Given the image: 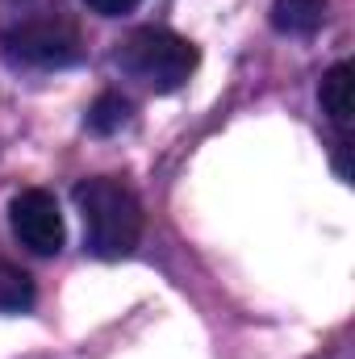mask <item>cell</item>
I'll return each mask as SVG.
<instances>
[{
	"label": "cell",
	"mask_w": 355,
	"mask_h": 359,
	"mask_svg": "<svg viewBox=\"0 0 355 359\" xmlns=\"http://www.w3.org/2000/svg\"><path fill=\"white\" fill-rule=\"evenodd\" d=\"M272 25L288 38H309L326 25V0H276Z\"/></svg>",
	"instance_id": "cell-5"
},
{
	"label": "cell",
	"mask_w": 355,
	"mask_h": 359,
	"mask_svg": "<svg viewBox=\"0 0 355 359\" xmlns=\"http://www.w3.org/2000/svg\"><path fill=\"white\" fill-rule=\"evenodd\" d=\"M76 205L84 217V243L96 259H121L142 238V205L113 176H92L76 184Z\"/></svg>",
	"instance_id": "cell-1"
},
{
	"label": "cell",
	"mask_w": 355,
	"mask_h": 359,
	"mask_svg": "<svg viewBox=\"0 0 355 359\" xmlns=\"http://www.w3.org/2000/svg\"><path fill=\"white\" fill-rule=\"evenodd\" d=\"M130 113H134L130 96H121V92H100L88 109V130L92 134H117V130L130 121Z\"/></svg>",
	"instance_id": "cell-7"
},
{
	"label": "cell",
	"mask_w": 355,
	"mask_h": 359,
	"mask_svg": "<svg viewBox=\"0 0 355 359\" xmlns=\"http://www.w3.org/2000/svg\"><path fill=\"white\" fill-rule=\"evenodd\" d=\"M4 46H8L13 59H21L29 67H72L84 55L80 29L72 21H63V17H29V21H17L4 34Z\"/></svg>",
	"instance_id": "cell-3"
},
{
	"label": "cell",
	"mask_w": 355,
	"mask_h": 359,
	"mask_svg": "<svg viewBox=\"0 0 355 359\" xmlns=\"http://www.w3.org/2000/svg\"><path fill=\"white\" fill-rule=\"evenodd\" d=\"M351 63H335L326 76H322V88H318V100H322V113L339 126V130H347L351 126V113H355V100H351Z\"/></svg>",
	"instance_id": "cell-6"
},
{
	"label": "cell",
	"mask_w": 355,
	"mask_h": 359,
	"mask_svg": "<svg viewBox=\"0 0 355 359\" xmlns=\"http://www.w3.org/2000/svg\"><path fill=\"white\" fill-rule=\"evenodd\" d=\"M29 305H34V280L17 268V264L0 259V309L4 313H21Z\"/></svg>",
	"instance_id": "cell-8"
},
{
	"label": "cell",
	"mask_w": 355,
	"mask_h": 359,
	"mask_svg": "<svg viewBox=\"0 0 355 359\" xmlns=\"http://www.w3.org/2000/svg\"><path fill=\"white\" fill-rule=\"evenodd\" d=\"M92 13H100V17H121V13H130V8H138L142 0H84Z\"/></svg>",
	"instance_id": "cell-9"
},
{
	"label": "cell",
	"mask_w": 355,
	"mask_h": 359,
	"mask_svg": "<svg viewBox=\"0 0 355 359\" xmlns=\"http://www.w3.org/2000/svg\"><path fill=\"white\" fill-rule=\"evenodd\" d=\"M117 63H121L134 80L151 84L155 92H176L180 84L196 72L201 55H196V46H192L188 38H180L176 29L142 25V29H134V34L121 42Z\"/></svg>",
	"instance_id": "cell-2"
},
{
	"label": "cell",
	"mask_w": 355,
	"mask_h": 359,
	"mask_svg": "<svg viewBox=\"0 0 355 359\" xmlns=\"http://www.w3.org/2000/svg\"><path fill=\"white\" fill-rule=\"evenodd\" d=\"M8 226L17 234L21 247H29L34 255H59L63 251V213H59V201L46 192V188H25L8 201Z\"/></svg>",
	"instance_id": "cell-4"
}]
</instances>
